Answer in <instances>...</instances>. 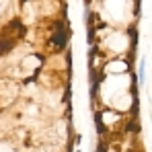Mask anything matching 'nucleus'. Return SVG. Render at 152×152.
<instances>
[{
    "mask_svg": "<svg viewBox=\"0 0 152 152\" xmlns=\"http://www.w3.org/2000/svg\"><path fill=\"white\" fill-rule=\"evenodd\" d=\"M12 48V41L10 39H4V37H0V56L2 53H6V51Z\"/></svg>",
    "mask_w": 152,
    "mask_h": 152,
    "instance_id": "nucleus-1",
    "label": "nucleus"
}]
</instances>
